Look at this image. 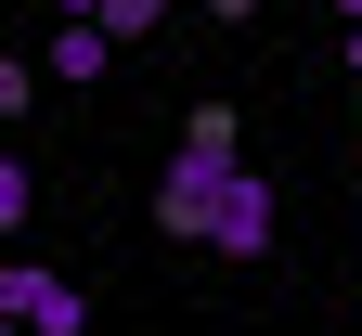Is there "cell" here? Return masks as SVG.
<instances>
[{
  "mask_svg": "<svg viewBox=\"0 0 362 336\" xmlns=\"http://www.w3.org/2000/svg\"><path fill=\"white\" fill-rule=\"evenodd\" d=\"M233 181H246V129H233V104H194V117H181V142H168V168H156V233L207 246L220 207H233Z\"/></svg>",
  "mask_w": 362,
  "mask_h": 336,
  "instance_id": "6da1fadb",
  "label": "cell"
},
{
  "mask_svg": "<svg viewBox=\"0 0 362 336\" xmlns=\"http://www.w3.org/2000/svg\"><path fill=\"white\" fill-rule=\"evenodd\" d=\"M0 323H13V336H78L90 311H78V284H65V272L13 259V272H0Z\"/></svg>",
  "mask_w": 362,
  "mask_h": 336,
  "instance_id": "7a4b0ae2",
  "label": "cell"
},
{
  "mask_svg": "<svg viewBox=\"0 0 362 336\" xmlns=\"http://www.w3.org/2000/svg\"><path fill=\"white\" fill-rule=\"evenodd\" d=\"M272 220H285V207H272V181L246 168V181H233V207H220V233H207V246H220V259H259V246H272Z\"/></svg>",
  "mask_w": 362,
  "mask_h": 336,
  "instance_id": "3957f363",
  "label": "cell"
},
{
  "mask_svg": "<svg viewBox=\"0 0 362 336\" xmlns=\"http://www.w3.org/2000/svg\"><path fill=\"white\" fill-rule=\"evenodd\" d=\"M104 65H117V39H104V26H52V78H65V91H90Z\"/></svg>",
  "mask_w": 362,
  "mask_h": 336,
  "instance_id": "277c9868",
  "label": "cell"
},
{
  "mask_svg": "<svg viewBox=\"0 0 362 336\" xmlns=\"http://www.w3.org/2000/svg\"><path fill=\"white\" fill-rule=\"evenodd\" d=\"M26 207H39V168H26V156H0V233H26Z\"/></svg>",
  "mask_w": 362,
  "mask_h": 336,
  "instance_id": "5b68a950",
  "label": "cell"
},
{
  "mask_svg": "<svg viewBox=\"0 0 362 336\" xmlns=\"http://www.w3.org/2000/svg\"><path fill=\"white\" fill-rule=\"evenodd\" d=\"M156 13L168 0H104V39H156Z\"/></svg>",
  "mask_w": 362,
  "mask_h": 336,
  "instance_id": "8992f818",
  "label": "cell"
},
{
  "mask_svg": "<svg viewBox=\"0 0 362 336\" xmlns=\"http://www.w3.org/2000/svg\"><path fill=\"white\" fill-rule=\"evenodd\" d=\"M207 26H259V0H207Z\"/></svg>",
  "mask_w": 362,
  "mask_h": 336,
  "instance_id": "52a82bcc",
  "label": "cell"
},
{
  "mask_svg": "<svg viewBox=\"0 0 362 336\" xmlns=\"http://www.w3.org/2000/svg\"><path fill=\"white\" fill-rule=\"evenodd\" d=\"M52 13H65V26H104V0H52Z\"/></svg>",
  "mask_w": 362,
  "mask_h": 336,
  "instance_id": "ba28073f",
  "label": "cell"
},
{
  "mask_svg": "<svg viewBox=\"0 0 362 336\" xmlns=\"http://www.w3.org/2000/svg\"><path fill=\"white\" fill-rule=\"evenodd\" d=\"M349 78H362V26H349Z\"/></svg>",
  "mask_w": 362,
  "mask_h": 336,
  "instance_id": "9c48e42d",
  "label": "cell"
},
{
  "mask_svg": "<svg viewBox=\"0 0 362 336\" xmlns=\"http://www.w3.org/2000/svg\"><path fill=\"white\" fill-rule=\"evenodd\" d=\"M337 13H349V26H362V0H337Z\"/></svg>",
  "mask_w": 362,
  "mask_h": 336,
  "instance_id": "30bf717a",
  "label": "cell"
}]
</instances>
